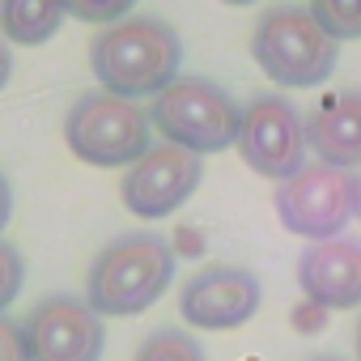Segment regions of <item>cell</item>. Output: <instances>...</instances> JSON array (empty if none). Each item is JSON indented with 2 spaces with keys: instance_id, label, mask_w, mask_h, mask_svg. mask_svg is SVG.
Here are the masks:
<instances>
[{
  "instance_id": "ffe728a7",
  "label": "cell",
  "mask_w": 361,
  "mask_h": 361,
  "mask_svg": "<svg viewBox=\"0 0 361 361\" xmlns=\"http://www.w3.org/2000/svg\"><path fill=\"white\" fill-rule=\"evenodd\" d=\"M9 217H13V188H9V178H5V170H0V234H5Z\"/></svg>"
},
{
  "instance_id": "6da1fadb",
  "label": "cell",
  "mask_w": 361,
  "mask_h": 361,
  "mask_svg": "<svg viewBox=\"0 0 361 361\" xmlns=\"http://www.w3.org/2000/svg\"><path fill=\"white\" fill-rule=\"evenodd\" d=\"M183 68V39L166 18L132 13L115 26H102L90 43V73L98 90L119 98H157Z\"/></svg>"
},
{
  "instance_id": "8992f818",
  "label": "cell",
  "mask_w": 361,
  "mask_h": 361,
  "mask_svg": "<svg viewBox=\"0 0 361 361\" xmlns=\"http://www.w3.org/2000/svg\"><path fill=\"white\" fill-rule=\"evenodd\" d=\"M234 149L247 161V170H255L259 178H272V183H285V178H293L306 166V153H310L306 115L285 94L259 90L243 102Z\"/></svg>"
},
{
  "instance_id": "44dd1931",
  "label": "cell",
  "mask_w": 361,
  "mask_h": 361,
  "mask_svg": "<svg viewBox=\"0 0 361 361\" xmlns=\"http://www.w3.org/2000/svg\"><path fill=\"white\" fill-rule=\"evenodd\" d=\"M9 77H13V51H9V39L0 35V90L9 85Z\"/></svg>"
},
{
  "instance_id": "7402d4cb",
  "label": "cell",
  "mask_w": 361,
  "mask_h": 361,
  "mask_svg": "<svg viewBox=\"0 0 361 361\" xmlns=\"http://www.w3.org/2000/svg\"><path fill=\"white\" fill-rule=\"evenodd\" d=\"M353 348H357V361H361V319H357V327H353Z\"/></svg>"
},
{
  "instance_id": "9c48e42d",
  "label": "cell",
  "mask_w": 361,
  "mask_h": 361,
  "mask_svg": "<svg viewBox=\"0 0 361 361\" xmlns=\"http://www.w3.org/2000/svg\"><path fill=\"white\" fill-rule=\"evenodd\" d=\"M264 306V285L243 264H204L178 289V314L192 331H238Z\"/></svg>"
},
{
  "instance_id": "30bf717a",
  "label": "cell",
  "mask_w": 361,
  "mask_h": 361,
  "mask_svg": "<svg viewBox=\"0 0 361 361\" xmlns=\"http://www.w3.org/2000/svg\"><path fill=\"white\" fill-rule=\"evenodd\" d=\"M30 361H102L106 327L81 293H47L22 319Z\"/></svg>"
},
{
  "instance_id": "cb8c5ba5",
  "label": "cell",
  "mask_w": 361,
  "mask_h": 361,
  "mask_svg": "<svg viewBox=\"0 0 361 361\" xmlns=\"http://www.w3.org/2000/svg\"><path fill=\"white\" fill-rule=\"evenodd\" d=\"M221 5H234V9H247V5H255V0H221Z\"/></svg>"
},
{
  "instance_id": "52a82bcc",
  "label": "cell",
  "mask_w": 361,
  "mask_h": 361,
  "mask_svg": "<svg viewBox=\"0 0 361 361\" xmlns=\"http://www.w3.org/2000/svg\"><path fill=\"white\" fill-rule=\"evenodd\" d=\"M272 209L281 226L298 238H310V243L340 238L344 226L357 217V174L323 166V161L302 166L293 178L276 183Z\"/></svg>"
},
{
  "instance_id": "9a60e30c",
  "label": "cell",
  "mask_w": 361,
  "mask_h": 361,
  "mask_svg": "<svg viewBox=\"0 0 361 361\" xmlns=\"http://www.w3.org/2000/svg\"><path fill=\"white\" fill-rule=\"evenodd\" d=\"M306 9L336 43L361 39V0H310Z\"/></svg>"
},
{
  "instance_id": "e0dca14e",
  "label": "cell",
  "mask_w": 361,
  "mask_h": 361,
  "mask_svg": "<svg viewBox=\"0 0 361 361\" xmlns=\"http://www.w3.org/2000/svg\"><path fill=\"white\" fill-rule=\"evenodd\" d=\"M22 285H26V259H22V251L9 247V243H0V314L18 302Z\"/></svg>"
},
{
  "instance_id": "7c38bea8",
  "label": "cell",
  "mask_w": 361,
  "mask_h": 361,
  "mask_svg": "<svg viewBox=\"0 0 361 361\" xmlns=\"http://www.w3.org/2000/svg\"><path fill=\"white\" fill-rule=\"evenodd\" d=\"M306 140L323 166L357 170L361 166V90H344L319 102L306 115Z\"/></svg>"
},
{
  "instance_id": "2e32d148",
  "label": "cell",
  "mask_w": 361,
  "mask_h": 361,
  "mask_svg": "<svg viewBox=\"0 0 361 361\" xmlns=\"http://www.w3.org/2000/svg\"><path fill=\"white\" fill-rule=\"evenodd\" d=\"M136 5L140 0H64V13L85 26H115L123 18H132Z\"/></svg>"
},
{
  "instance_id": "5b68a950",
  "label": "cell",
  "mask_w": 361,
  "mask_h": 361,
  "mask_svg": "<svg viewBox=\"0 0 361 361\" xmlns=\"http://www.w3.org/2000/svg\"><path fill=\"white\" fill-rule=\"evenodd\" d=\"M64 145L85 166L128 170L153 149V123H149V111L136 106L132 98L85 90L64 115Z\"/></svg>"
},
{
  "instance_id": "ac0fdd59",
  "label": "cell",
  "mask_w": 361,
  "mask_h": 361,
  "mask_svg": "<svg viewBox=\"0 0 361 361\" xmlns=\"http://www.w3.org/2000/svg\"><path fill=\"white\" fill-rule=\"evenodd\" d=\"M327 319H331V310H327V306H319V302H310V298L293 302V310H289V323H293V331H302V336L323 331V327H327Z\"/></svg>"
},
{
  "instance_id": "4fadbf2b",
  "label": "cell",
  "mask_w": 361,
  "mask_h": 361,
  "mask_svg": "<svg viewBox=\"0 0 361 361\" xmlns=\"http://www.w3.org/2000/svg\"><path fill=\"white\" fill-rule=\"evenodd\" d=\"M64 18V0H0V35L18 47L51 43Z\"/></svg>"
},
{
  "instance_id": "3957f363",
  "label": "cell",
  "mask_w": 361,
  "mask_h": 361,
  "mask_svg": "<svg viewBox=\"0 0 361 361\" xmlns=\"http://www.w3.org/2000/svg\"><path fill=\"white\" fill-rule=\"evenodd\" d=\"M251 60L281 90H319L340 64V43L310 18V9L276 5L251 30Z\"/></svg>"
},
{
  "instance_id": "5bb4252c",
  "label": "cell",
  "mask_w": 361,
  "mask_h": 361,
  "mask_svg": "<svg viewBox=\"0 0 361 361\" xmlns=\"http://www.w3.org/2000/svg\"><path fill=\"white\" fill-rule=\"evenodd\" d=\"M132 361H209L204 357V344L196 340L192 327H153L140 348L132 353Z\"/></svg>"
},
{
  "instance_id": "ba28073f",
  "label": "cell",
  "mask_w": 361,
  "mask_h": 361,
  "mask_svg": "<svg viewBox=\"0 0 361 361\" xmlns=\"http://www.w3.org/2000/svg\"><path fill=\"white\" fill-rule=\"evenodd\" d=\"M204 183V157L192 149H178L170 140H157L140 161L123 170L119 200L132 217L140 221H161L174 217Z\"/></svg>"
},
{
  "instance_id": "8fae6325",
  "label": "cell",
  "mask_w": 361,
  "mask_h": 361,
  "mask_svg": "<svg viewBox=\"0 0 361 361\" xmlns=\"http://www.w3.org/2000/svg\"><path fill=\"white\" fill-rule=\"evenodd\" d=\"M298 289L302 298L327 310L361 306V238H323L298 255Z\"/></svg>"
},
{
  "instance_id": "277c9868",
  "label": "cell",
  "mask_w": 361,
  "mask_h": 361,
  "mask_svg": "<svg viewBox=\"0 0 361 361\" xmlns=\"http://www.w3.org/2000/svg\"><path fill=\"white\" fill-rule=\"evenodd\" d=\"M149 123L161 140L209 157L238 140L243 106L226 85L209 77H174L157 98H149Z\"/></svg>"
},
{
  "instance_id": "d6986e66",
  "label": "cell",
  "mask_w": 361,
  "mask_h": 361,
  "mask_svg": "<svg viewBox=\"0 0 361 361\" xmlns=\"http://www.w3.org/2000/svg\"><path fill=\"white\" fill-rule=\"evenodd\" d=\"M0 361H30L26 353V331L18 319L9 314H0Z\"/></svg>"
},
{
  "instance_id": "7a4b0ae2",
  "label": "cell",
  "mask_w": 361,
  "mask_h": 361,
  "mask_svg": "<svg viewBox=\"0 0 361 361\" xmlns=\"http://www.w3.org/2000/svg\"><path fill=\"white\" fill-rule=\"evenodd\" d=\"M174 247L157 230H123L111 238L85 272V302L102 319H132L145 314L174 281Z\"/></svg>"
},
{
  "instance_id": "603a6c76",
  "label": "cell",
  "mask_w": 361,
  "mask_h": 361,
  "mask_svg": "<svg viewBox=\"0 0 361 361\" xmlns=\"http://www.w3.org/2000/svg\"><path fill=\"white\" fill-rule=\"evenodd\" d=\"M306 361H344V357H336V353H314V357H306Z\"/></svg>"
},
{
  "instance_id": "d4e9b609",
  "label": "cell",
  "mask_w": 361,
  "mask_h": 361,
  "mask_svg": "<svg viewBox=\"0 0 361 361\" xmlns=\"http://www.w3.org/2000/svg\"><path fill=\"white\" fill-rule=\"evenodd\" d=\"M357 217H361V178H357Z\"/></svg>"
}]
</instances>
